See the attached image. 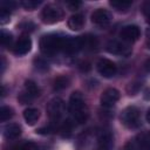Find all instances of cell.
<instances>
[{
    "instance_id": "obj_31",
    "label": "cell",
    "mask_w": 150,
    "mask_h": 150,
    "mask_svg": "<svg viewBox=\"0 0 150 150\" xmlns=\"http://www.w3.org/2000/svg\"><path fill=\"white\" fill-rule=\"evenodd\" d=\"M144 98L148 100V101H150V86L144 90Z\"/></svg>"
},
{
    "instance_id": "obj_3",
    "label": "cell",
    "mask_w": 150,
    "mask_h": 150,
    "mask_svg": "<svg viewBox=\"0 0 150 150\" xmlns=\"http://www.w3.org/2000/svg\"><path fill=\"white\" fill-rule=\"evenodd\" d=\"M120 120H121V123L128 129H136L141 125L139 110L134 105H129L123 109V111L121 112Z\"/></svg>"
},
{
    "instance_id": "obj_18",
    "label": "cell",
    "mask_w": 150,
    "mask_h": 150,
    "mask_svg": "<svg viewBox=\"0 0 150 150\" xmlns=\"http://www.w3.org/2000/svg\"><path fill=\"white\" fill-rule=\"evenodd\" d=\"M109 4H110V6H112L118 12H125L127 9L130 8L132 2L131 1H125V0H111Z\"/></svg>"
},
{
    "instance_id": "obj_32",
    "label": "cell",
    "mask_w": 150,
    "mask_h": 150,
    "mask_svg": "<svg viewBox=\"0 0 150 150\" xmlns=\"http://www.w3.org/2000/svg\"><path fill=\"white\" fill-rule=\"evenodd\" d=\"M144 67H145V69L150 73V59H148L146 61H145V63H144Z\"/></svg>"
},
{
    "instance_id": "obj_29",
    "label": "cell",
    "mask_w": 150,
    "mask_h": 150,
    "mask_svg": "<svg viewBox=\"0 0 150 150\" xmlns=\"http://www.w3.org/2000/svg\"><path fill=\"white\" fill-rule=\"evenodd\" d=\"M80 5H81V2H75V1H73V2H67V6H68L69 9H71V11L76 9L77 7H80Z\"/></svg>"
},
{
    "instance_id": "obj_24",
    "label": "cell",
    "mask_w": 150,
    "mask_h": 150,
    "mask_svg": "<svg viewBox=\"0 0 150 150\" xmlns=\"http://www.w3.org/2000/svg\"><path fill=\"white\" fill-rule=\"evenodd\" d=\"M9 20H11L9 11L1 9V12H0V23H1V25H5V23L9 22Z\"/></svg>"
},
{
    "instance_id": "obj_11",
    "label": "cell",
    "mask_w": 150,
    "mask_h": 150,
    "mask_svg": "<svg viewBox=\"0 0 150 150\" xmlns=\"http://www.w3.org/2000/svg\"><path fill=\"white\" fill-rule=\"evenodd\" d=\"M105 49L110 53V54H115V55H120V56H129L131 54V48L128 47L127 45L116 41V40H111L107 43Z\"/></svg>"
},
{
    "instance_id": "obj_22",
    "label": "cell",
    "mask_w": 150,
    "mask_h": 150,
    "mask_svg": "<svg viewBox=\"0 0 150 150\" xmlns=\"http://www.w3.org/2000/svg\"><path fill=\"white\" fill-rule=\"evenodd\" d=\"M1 45H2V47H5V48H7V47H9L11 46V43H12V41H13V38H12V34L9 33V32H6V30H1Z\"/></svg>"
},
{
    "instance_id": "obj_17",
    "label": "cell",
    "mask_w": 150,
    "mask_h": 150,
    "mask_svg": "<svg viewBox=\"0 0 150 150\" xmlns=\"http://www.w3.org/2000/svg\"><path fill=\"white\" fill-rule=\"evenodd\" d=\"M23 118L26 121L27 124L33 125L38 122V120L40 118V111L36 108H27L23 111Z\"/></svg>"
},
{
    "instance_id": "obj_15",
    "label": "cell",
    "mask_w": 150,
    "mask_h": 150,
    "mask_svg": "<svg viewBox=\"0 0 150 150\" xmlns=\"http://www.w3.org/2000/svg\"><path fill=\"white\" fill-rule=\"evenodd\" d=\"M21 134V128L16 123H9L4 128V136L6 139H14Z\"/></svg>"
},
{
    "instance_id": "obj_16",
    "label": "cell",
    "mask_w": 150,
    "mask_h": 150,
    "mask_svg": "<svg viewBox=\"0 0 150 150\" xmlns=\"http://www.w3.org/2000/svg\"><path fill=\"white\" fill-rule=\"evenodd\" d=\"M67 25L71 30H80L84 25V16L82 14H74L68 19Z\"/></svg>"
},
{
    "instance_id": "obj_2",
    "label": "cell",
    "mask_w": 150,
    "mask_h": 150,
    "mask_svg": "<svg viewBox=\"0 0 150 150\" xmlns=\"http://www.w3.org/2000/svg\"><path fill=\"white\" fill-rule=\"evenodd\" d=\"M63 43H64V36H60L56 34L42 35L39 41L40 50L42 52V54L47 56H53L56 53L61 52L63 49Z\"/></svg>"
},
{
    "instance_id": "obj_1",
    "label": "cell",
    "mask_w": 150,
    "mask_h": 150,
    "mask_svg": "<svg viewBox=\"0 0 150 150\" xmlns=\"http://www.w3.org/2000/svg\"><path fill=\"white\" fill-rule=\"evenodd\" d=\"M68 110H69V114L73 121L79 124L86 123V121L88 120V116H89L88 107L86 104L83 95L80 91H74L70 95Z\"/></svg>"
},
{
    "instance_id": "obj_8",
    "label": "cell",
    "mask_w": 150,
    "mask_h": 150,
    "mask_svg": "<svg viewBox=\"0 0 150 150\" xmlns=\"http://www.w3.org/2000/svg\"><path fill=\"white\" fill-rule=\"evenodd\" d=\"M82 48H84V39H83V36H76V38L66 36L64 38V43H63L62 52H64L66 54L77 53Z\"/></svg>"
},
{
    "instance_id": "obj_5",
    "label": "cell",
    "mask_w": 150,
    "mask_h": 150,
    "mask_svg": "<svg viewBox=\"0 0 150 150\" xmlns=\"http://www.w3.org/2000/svg\"><path fill=\"white\" fill-rule=\"evenodd\" d=\"M39 95H40V88L38 87V84L35 82L28 80L25 82L23 89L19 94L18 100L21 102V104H27V103L32 102L34 98H36Z\"/></svg>"
},
{
    "instance_id": "obj_4",
    "label": "cell",
    "mask_w": 150,
    "mask_h": 150,
    "mask_svg": "<svg viewBox=\"0 0 150 150\" xmlns=\"http://www.w3.org/2000/svg\"><path fill=\"white\" fill-rule=\"evenodd\" d=\"M63 19V11L55 5H47L41 12V20L47 25H53Z\"/></svg>"
},
{
    "instance_id": "obj_9",
    "label": "cell",
    "mask_w": 150,
    "mask_h": 150,
    "mask_svg": "<svg viewBox=\"0 0 150 150\" xmlns=\"http://www.w3.org/2000/svg\"><path fill=\"white\" fill-rule=\"evenodd\" d=\"M111 20H112L111 13L104 8H97L91 14V22L96 26H100V27L108 26L111 22Z\"/></svg>"
},
{
    "instance_id": "obj_7",
    "label": "cell",
    "mask_w": 150,
    "mask_h": 150,
    "mask_svg": "<svg viewBox=\"0 0 150 150\" xmlns=\"http://www.w3.org/2000/svg\"><path fill=\"white\" fill-rule=\"evenodd\" d=\"M96 69L98 71V74L105 79H110L112 76L116 75L117 73V67L116 64L110 61L109 59H100L96 63Z\"/></svg>"
},
{
    "instance_id": "obj_28",
    "label": "cell",
    "mask_w": 150,
    "mask_h": 150,
    "mask_svg": "<svg viewBox=\"0 0 150 150\" xmlns=\"http://www.w3.org/2000/svg\"><path fill=\"white\" fill-rule=\"evenodd\" d=\"M19 150H39V149H38V146H36L35 143L28 142V143H25L23 145H21Z\"/></svg>"
},
{
    "instance_id": "obj_6",
    "label": "cell",
    "mask_w": 150,
    "mask_h": 150,
    "mask_svg": "<svg viewBox=\"0 0 150 150\" xmlns=\"http://www.w3.org/2000/svg\"><path fill=\"white\" fill-rule=\"evenodd\" d=\"M63 110H64V103L60 97H55V98L50 100L47 104V114H48L50 121H53V122L60 121V118L63 115Z\"/></svg>"
},
{
    "instance_id": "obj_19",
    "label": "cell",
    "mask_w": 150,
    "mask_h": 150,
    "mask_svg": "<svg viewBox=\"0 0 150 150\" xmlns=\"http://www.w3.org/2000/svg\"><path fill=\"white\" fill-rule=\"evenodd\" d=\"M69 86V79L64 75H61V76H57L55 80H54V89L55 90H62L64 88H67Z\"/></svg>"
},
{
    "instance_id": "obj_30",
    "label": "cell",
    "mask_w": 150,
    "mask_h": 150,
    "mask_svg": "<svg viewBox=\"0 0 150 150\" xmlns=\"http://www.w3.org/2000/svg\"><path fill=\"white\" fill-rule=\"evenodd\" d=\"M143 12H144L148 16H150V1H148V2H145V4L143 5Z\"/></svg>"
},
{
    "instance_id": "obj_14",
    "label": "cell",
    "mask_w": 150,
    "mask_h": 150,
    "mask_svg": "<svg viewBox=\"0 0 150 150\" xmlns=\"http://www.w3.org/2000/svg\"><path fill=\"white\" fill-rule=\"evenodd\" d=\"M97 144L100 150H111L114 146V137L110 131L102 130L97 137Z\"/></svg>"
},
{
    "instance_id": "obj_12",
    "label": "cell",
    "mask_w": 150,
    "mask_h": 150,
    "mask_svg": "<svg viewBox=\"0 0 150 150\" xmlns=\"http://www.w3.org/2000/svg\"><path fill=\"white\" fill-rule=\"evenodd\" d=\"M118 100H120V91L117 89H115V88H108V89H105L102 93L101 98H100L101 104L104 108L112 107Z\"/></svg>"
},
{
    "instance_id": "obj_27",
    "label": "cell",
    "mask_w": 150,
    "mask_h": 150,
    "mask_svg": "<svg viewBox=\"0 0 150 150\" xmlns=\"http://www.w3.org/2000/svg\"><path fill=\"white\" fill-rule=\"evenodd\" d=\"M18 27H20L22 30H32L34 28V23H32L30 21H23Z\"/></svg>"
},
{
    "instance_id": "obj_26",
    "label": "cell",
    "mask_w": 150,
    "mask_h": 150,
    "mask_svg": "<svg viewBox=\"0 0 150 150\" xmlns=\"http://www.w3.org/2000/svg\"><path fill=\"white\" fill-rule=\"evenodd\" d=\"M15 7V2L14 1H1V9H6V11H11Z\"/></svg>"
},
{
    "instance_id": "obj_20",
    "label": "cell",
    "mask_w": 150,
    "mask_h": 150,
    "mask_svg": "<svg viewBox=\"0 0 150 150\" xmlns=\"http://www.w3.org/2000/svg\"><path fill=\"white\" fill-rule=\"evenodd\" d=\"M136 139L143 150H150V132L141 134L136 137Z\"/></svg>"
},
{
    "instance_id": "obj_25",
    "label": "cell",
    "mask_w": 150,
    "mask_h": 150,
    "mask_svg": "<svg viewBox=\"0 0 150 150\" xmlns=\"http://www.w3.org/2000/svg\"><path fill=\"white\" fill-rule=\"evenodd\" d=\"M34 63H35V67L40 70H46L48 69V63L43 60V59H35L34 60Z\"/></svg>"
},
{
    "instance_id": "obj_21",
    "label": "cell",
    "mask_w": 150,
    "mask_h": 150,
    "mask_svg": "<svg viewBox=\"0 0 150 150\" xmlns=\"http://www.w3.org/2000/svg\"><path fill=\"white\" fill-rule=\"evenodd\" d=\"M12 116H13V109H12L11 107L2 105L1 109H0V121H1V122H6V121H8Z\"/></svg>"
},
{
    "instance_id": "obj_10",
    "label": "cell",
    "mask_w": 150,
    "mask_h": 150,
    "mask_svg": "<svg viewBox=\"0 0 150 150\" xmlns=\"http://www.w3.org/2000/svg\"><path fill=\"white\" fill-rule=\"evenodd\" d=\"M120 36L125 42H135L139 39L141 30L136 25H127L121 29Z\"/></svg>"
},
{
    "instance_id": "obj_23",
    "label": "cell",
    "mask_w": 150,
    "mask_h": 150,
    "mask_svg": "<svg viewBox=\"0 0 150 150\" xmlns=\"http://www.w3.org/2000/svg\"><path fill=\"white\" fill-rule=\"evenodd\" d=\"M40 4H41L40 0H22V1H21V6H22L25 9H27V11H33V9H35Z\"/></svg>"
},
{
    "instance_id": "obj_33",
    "label": "cell",
    "mask_w": 150,
    "mask_h": 150,
    "mask_svg": "<svg viewBox=\"0 0 150 150\" xmlns=\"http://www.w3.org/2000/svg\"><path fill=\"white\" fill-rule=\"evenodd\" d=\"M146 121L150 123V109L148 110V112H146Z\"/></svg>"
},
{
    "instance_id": "obj_13",
    "label": "cell",
    "mask_w": 150,
    "mask_h": 150,
    "mask_svg": "<svg viewBox=\"0 0 150 150\" xmlns=\"http://www.w3.org/2000/svg\"><path fill=\"white\" fill-rule=\"evenodd\" d=\"M32 48V40L27 36V35H22L19 38V40L15 42L14 45V48H13V52L15 55H25L27 54Z\"/></svg>"
},
{
    "instance_id": "obj_34",
    "label": "cell",
    "mask_w": 150,
    "mask_h": 150,
    "mask_svg": "<svg viewBox=\"0 0 150 150\" xmlns=\"http://www.w3.org/2000/svg\"><path fill=\"white\" fill-rule=\"evenodd\" d=\"M148 22L150 23V16H148Z\"/></svg>"
}]
</instances>
